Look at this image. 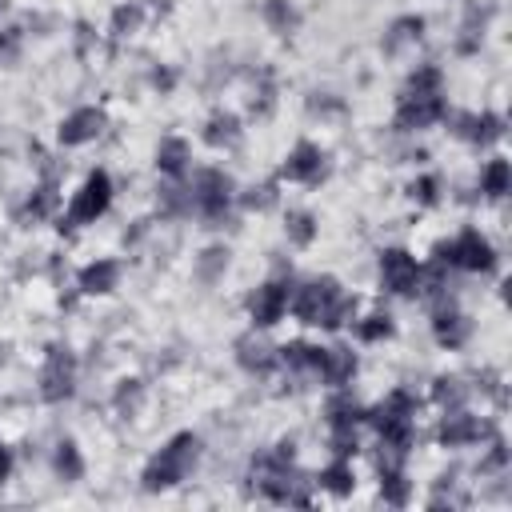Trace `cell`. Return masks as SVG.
<instances>
[{
    "mask_svg": "<svg viewBox=\"0 0 512 512\" xmlns=\"http://www.w3.org/2000/svg\"><path fill=\"white\" fill-rule=\"evenodd\" d=\"M348 296L340 292L336 280H312L300 288V296L292 300V312L304 320V324H316V328H336L344 316H348Z\"/></svg>",
    "mask_w": 512,
    "mask_h": 512,
    "instance_id": "cell-1",
    "label": "cell"
},
{
    "mask_svg": "<svg viewBox=\"0 0 512 512\" xmlns=\"http://www.w3.org/2000/svg\"><path fill=\"white\" fill-rule=\"evenodd\" d=\"M196 436L192 432H180V436H172L168 440V448H160V456L144 468V488H172V484H180L184 476H188V468H192V460H196Z\"/></svg>",
    "mask_w": 512,
    "mask_h": 512,
    "instance_id": "cell-2",
    "label": "cell"
},
{
    "mask_svg": "<svg viewBox=\"0 0 512 512\" xmlns=\"http://www.w3.org/2000/svg\"><path fill=\"white\" fill-rule=\"evenodd\" d=\"M444 252V260L448 264H456V268H464V272H488L492 264H496V256H492V244L480 236V232H460L452 244H444L440 248Z\"/></svg>",
    "mask_w": 512,
    "mask_h": 512,
    "instance_id": "cell-3",
    "label": "cell"
},
{
    "mask_svg": "<svg viewBox=\"0 0 512 512\" xmlns=\"http://www.w3.org/2000/svg\"><path fill=\"white\" fill-rule=\"evenodd\" d=\"M108 200H112V180H108V172H92V176L84 180V188L76 192L72 208H68V224H88V220H96V216L108 208Z\"/></svg>",
    "mask_w": 512,
    "mask_h": 512,
    "instance_id": "cell-4",
    "label": "cell"
},
{
    "mask_svg": "<svg viewBox=\"0 0 512 512\" xmlns=\"http://www.w3.org/2000/svg\"><path fill=\"white\" fill-rule=\"evenodd\" d=\"M380 280H384L388 292L412 296V292L420 288V264H416L404 248H388V252L380 256Z\"/></svg>",
    "mask_w": 512,
    "mask_h": 512,
    "instance_id": "cell-5",
    "label": "cell"
},
{
    "mask_svg": "<svg viewBox=\"0 0 512 512\" xmlns=\"http://www.w3.org/2000/svg\"><path fill=\"white\" fill-rule=\"evenodd\" d=\"M440 116H444L440 92H404L400 112H396V124H400V128H428V124L440 120Z\"/></svg>",
    "mask_w": 512,
    "mask_h": 512,
    "instance_id": "cell-6",
    "label": "cell"
},
{
    "mask_svg": "<svg viewBox=\"0 0 512 512\" xmlns=\"http://www.w3.org/2000/svg\"><path fill=\"white\" fill-rule=\"evenodd\" d=\"M72 380H76V364L68 352L52 348L48 360H44V372H40V392L44 400H64L72 392Z\"/></svg>",
    "mask_w": 512,
    "mask_h": 512,
    "instance_id": "cell-7",
    "label": "cell"
},
{
    "mask_svg": "<svg viewBox=\"0 0 512 512\" xmlns=\"http://www.w3.org/2000/svg\"><path fill=\"white\" fill-rule=\"evenodd\" d=\"M228 196H232V184H228L224 172H200L196 176V204H200V212L220 216L228 208Z\"/></svg>",
    "mask_w": 512,
    "mask_h": 512,
    "instance_id": "cell-8",
    "label": "cell"
},
{
    "mask_svg": "<svg viewBox=\"0 0 512 512\" xmlns=\"http://www.w3.org/2000/svg\"><path fill=\"white\" fill-rule=\"evenodd\" d=\"M252 320L260 324V328H268V324H276L280 316H284V308H288V288L284 284H264V288H256V296H252Z\"/></svg>",
    "mask_w": 512,
    "mask_h": 512,
    "instance_id": "cell-9",
    "label": "cell"
},
{
    "mask_svg": "<svg viewBox=\"0 0 512 512\" xmlns=\"http://www.w3.org/2000/svg\"><path fill=\"white\" fill-rule=\"evenodd\" d=\"M324 172V156H320V148L316 144H308V140H300L292 152H288V160H284V176L288 180H316Z\"/></svg>",
    "mask_w": 512,
    "mask_h": 512,
    "instance_id": "cell-10",
    "label": "cell"
},
{
    "mask_svg": "<svg viewBox=\"0 0 512 512\" xmlns=\"http://www.w3.org/2000/svg\"><path fill=\"white\" fill-rule=\"evenodd\" d=\"M316 372L328 384H344L356 372V356L348 348H316Z\"/></svg>",
    "mask_w": 512,
    "mask_h": 512,
    "instance_id": "cell-11",
    "label": "cell"
},
{
    "mask_svg": "<svg viewBox=\"0 0 512 512\" xmlns=\"http://www.w3.org/2000/svg\"><path fill=\"white\" fill-rule=\"evenodd\" d=\"M100 128H104V116H100L96 108H80V112H72V116L60 124V140H64V144H84V140H92Z\"/></svg>",
    "mask_w": 512,
    "mask_h": 512,
    "instance_id": "cell-12",
    "label": "cell"
},
{
    "mask_svg": "<svg viewBox=\"0 0 512 512\" xmlns=\"http://www.w3.org/2000/svg\"><path fill=\"white\" fill-rule=\"evenodd\" d=\"M116 276H120V268L112 264V260H96V264H88L84 272H80V288L84 292H112L116 288Z\"/></svg>",
    "mask_w": 512,
    "mask_h": 512,
    "instance_id": "cell-13",
    "label": "cell"
},
{
    "mask_svg": "<svg viewBox=\"0 0 512 512\" xmlns=\"http://www.w3.org/2000/svg\"><path fill=\"white\" fill-rule=\"evenodd\" d=\"M464 336H468V320L460 312H440L436 316V340L440 344L456 348V344H464Z\"/></svg>",
    "mask_w": 512,
    "mask_h": 512,
    "instance_id": "cell-14",
    "label": "cell"
},
{
    "mask_svg": "<svg viewBox=\"0 0 512 512\" xmlns=\"http://www.w3.org/2000/svg\"><path fill=\"white\" fill-rule=\"evenodd\" d=\"M444 444H468V440H476L480 436V428H476V420H468L464 412H456V416H448L444 420Z\"/></svg>",
    "mask_w": 512,
    "mask_h": 512,
    "instance_id": "cell-15",
    "label": "cell"
},
{
    "mask_svg": "<svg viewBox=\"0 0 512 512\" xmlns=\"http://www.w3.org/2000/svg\"><path fill=\"white\" fill-rule=\"evenodd\" d=\"M184 156H188L184 140H164V144H160V152H156V164H160V172L180 176V172H184Z\"/></svg>",
    "mask_w": 512,
    "mask_h": 512,
    "instance_id": "cell-16",
    "label": "cell"
},
{
    "mask_svg": "<svg viewBox=\"0 0 512 512\" xmlns=\"http://www.w3.org/2000/svg\"><path fill=\"white\" fill-rule=\"evenodd\" d=\"M320 484H324L328 492H336V496H344V492H352V468L344 464V456H340L336 464H328V468L320 472Z\"/></svg>",
    "mask_w": 512,
    "mask_h": 512,
    "instance_id": "cell-17",
    "label": "cell"
},
{
    "mask_svg": "<svg viewBox=\"0 0 512 512\" xmlns=\"http://www.w3.org/2000/svg\"><path fill=\"white\" fill-rule=\"evenodd\" d=\"M484 192L488 196H504L508 192V160H492L484 168Z\"/></svg>",
    "mask_w": 512,
    "mask_h": 512,
    "instance_id": "cell-18",
    "label": "cell"
},
{
    "mask_svg": "<svg viewBox=\"0 0 512 512\" xmlns=\"http://www.w3.org/2000/svg\"><path fill=\"white\" fill-rule=\"evenodd\" d=\"M380 492H384V500H392V504H404V500H408V484H404L400 468H384V484H380Z\"/></svg>",
    "mask_w": 512,
    "mask_h": 512,
    "instance_id": "cell-19",
    "label": "cell"
},
{
    "mask_svg": "<svg viewBox=\"0 0 512 512\" xmlns=\"http://www.w3.org/2000/svg\"><path fill=\"white\" fill-rule=\"evenodd\" d=\"M56 468H60L68 480H76V476H80V456H76V444H60V452H56Z\"/></svg>",
    "mask_w": 512,
    "mask_h": 512,
    "instance_id": "cell-20",
    "label": "cell"
},
{
    "mask_svg": "<svg viewBox=\"0 0 512 512\" xmlns=\"http://www.w3.org/2000/svg\"><path fill=\"white\" fill-rule=\"evenodd\" d=\"M464 124H472V140H496L500 136V120L496 116H480V120H464Z\"/></svg>",
    "mask_w": 512,
    "mask_h": 512,
    "instance_id": "cell-21",
    "label": "cell"
},
{
    "mask_svg": "<svg viewBox=\"0 0 512 512\" xmlns=\"http://www.w3.org/2000/svg\"><path fill=\"white\" fill-rule=\"evenodd\" d=\"M360 336H364V340H380V336H392V320H388V316H372L368 324H360Z\"/></svg>",
    "mask_w": 512,
    "mask_h": 512,
    "instance_id": "cell-22",
    "label": "cell"
},
{
    "mask_svg": "<svg viewBox=\"0 0 512 512\" xmlns=\"http://www.w3.org/2000/svg\"><path fill=\"white\" fill-rule=\"evenodd\" d=\"M288 228H292V236H296L300 244H308V240H312V216H292V224H288Z\"/></svg>",
    "mask_w": 512,
    "mask_h": 512,
    "instance_id": "cell-23",
    "label": "cell"
},
{
    "mask_svg": "<svg viewBox=\"0 0 512 512\" xmlns=\"http://www.w3.org/2000/svg\"><path fill=\"white\" fill-rule=\"evenodd\" d=\"M8 468H12V452H8L4 444H0V480L8 476Z\"/></svg>",
    "mask_w": 512,
    "mask_h": 512,
    "instance_id": "cell-24",
    "label": "cell"
}]
</instances>
